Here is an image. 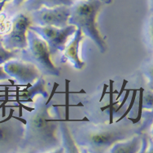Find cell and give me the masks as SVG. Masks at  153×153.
Returning a JSON list of instances; mask_svg holds the SVG:
<instances>
[{"instance_id": "cell-1", "label": "cell", "mask_w": 153, "mask_h": 153, "mask_svg": "<svg viewBox=\"0 0 153 153\" xmlns=\"http://www.w3.org/2000/svg\"><path fill=\"white\" fill-rule=\"evenodd\" d=\"M32 112L27 121L26 130H24L25 135L23 147L35 149L36 152H43L57 147L59 144L58 120L51 117L50 107L39 101Z\"/></svg>"}, {"instance_id": "cell-2", "label": "cell", "mask_w": 153, "mask_h": 153, "mask_svg": "<svg viewBox=\"0 0 153 153\" xmlns=\"http://www.w3.org/2000/svg\"><path fill=\"white\" fill-rule=\"evenodd\" d=\"M104 3L101 0H80L70 7L68 24L79 28L96 44L101 53L107 50L105 42L97 28L96 17Z\"/></svg>"}, {"instance_id": "cell-3", "label": "cell", "mask_w": 153, "mask_h": 153, "mask_svg": "<svg viewBox=\"0 0 153 153\" xmlns=\"http://www.w3.org/2000/svg\"><path fill=\"white\" fill-rule=\"evenodd\" d=\"M134 130L130 126H117L108 127H93L83 131L77 136V143L94 149L93 152H103L120 141L126 140L133 135Z\"/></svg>"}, {"instance_id": "cell-4", "label": "cell", "mask_w": 153, "mask_h": 153, "mask_svg": "<svg viewBox=\"0 0 153 153\" xmlns=\"http://www.w3.org/2000/svg\"><path fill=\"white\" fill-rule=\"evenodd\" d=\"M27 39L28 46L26 48L21 50V59L35 65L42 74L59 76L60 71L51 59L50 51L47 42L30 29L27 30Z\"/></svg>"}, {"instance_id": "cell-5", "label": "cell", "mask_w": 153, "mask_h": 153, "mask_svg": "<svg viewBox=\"0 0 153 153\" xmlns=\"http://www.w3.org/2000/svg\"><path fill=\"white\" fill-rule=\"evenodd\" d=\"M29 29L33 30L47 42L51 55L56 54L58 51H64L68 38L75 33L77 30V28L74 25H68L63 28L52 25L40 26L31 25Z\"/></svg>"}, {"instance_id": "cell-6", "label": "cell", "mask_w": 153, "mask_h": 153, "mask_svg": "<svg viewBox=\"0 0 153 153\" xmlns=\"http://www.w3.org/2000/svg\"><path fill=\"white\" fill-rule=\"evenodd\" d=\"M32 21L30 16L25 13H20L12 19L11 30L3 37L1 42L6 49L22 50L28 46L27 30L31 25Z\"/></svg>"}, {"instance_id": "cell-7", "label": "cell", "mask_w": 153, "mask_h": 153, "mask_svg": "<svg viewBox=\"0 0 153 153\" xmlns=\"http://www.w3.org/2000/svg\"><path fill=\"white\" fill-rule=\"evenodd\" d=\"M70 12V7L68 6H58L52 8L41 7L30 12V18L32 23L40 26L52 25L63 28L68 25Z\"/></svg>"}, {"instance_id": "cell-8", "label": "cell", "mask_w": 153, "mask_h": 153, "mask_svg": "<svg viewBox=\"0 0 153 153\" xmlns=\"http://www.w3.org/2000/svg\"><path fill=\"white\" fill-rule=\"evenodd\" d=\"M3 68L10 77H14L21 85L34 82L42 75L35 65L25 61L10 59L3 64Z\"/></svg>"}, {"instance_id": "cell-9", "label": "cell", "mask_w": 153, "mask_h": 153, "mask_svg": "<svg viewBox=\"0 0 153 153\" xmlns=\"http://www.w3.org/2000/svg\"><path fill=\"white\" fill-rule=\"evenodd\" d=\"M82 39V31L79 28H77V30L75 32L74 39L70 42V43H68L67 47H65L64 50L65 52L62 56V62L69 60L73 64L74 68L76 69H82L85 66V63L80 59L78 56V47Z\"/></svg>"}, {"instance_id": "cell-10", "label": "cell", "mask_w": 153, "mask_h": 153, "mask_svg": "<svg viewBox=\"0 0 153 153\" xmlns=\"http://www.w3.org/2000/svg\"><path fill=\"white\" fill-rule=\"evenodd\" d=\"M24 130L19 125L14 126L0 123V152L7 151L8 148L16 144Z\"/></svg>"}, {"instance_id": "cell-11", "label": "cell", "mask_w": 153, "mask_h": 153, "mask_svg": "<svg viewBox=\"0 0 153 153\" xmlns=\"http://www.w3.org/2000/svg\"><path fill=\"white\" fill-rule=\"evenodd\" d=\"M41 94L43 95V98H47V93L45 90V80L42 77H39L38 81L32 85L31 83H28L26 88L19 91V100L22 103L33 102V98L36 94Z\"/></svg>"}, {"instance_id": "cell-12", "label": "cell", "mask_w": 153, "mask_h": 153, "mask_svg": "<svg viewBox=\"0 0 153 153\" xmlns=\"http://www.w3.org/2000/svg\"><path fill=\"white\" fill-rule=\"evenodd\" d=\"M75 0H26L23 3L24 9L27 12H31L41 7L52 8L58 6L71 7Z\"/></svg>"}, {"instance_id": "cell-13", "label": "cell", "mask_w": 153, "mask_h": 153, "mask_svg": "<svg viewBox=\"0 0 153 153\" xmlns=\"http://www.w3.org/2000/svg\"><path fill=\"white\" fill-rule=\"evenodd\" d=\"M142 138L140 136H136L130 142H126L123 143H117L112 147L111 152L116 153H131L137 152L141 147Z\"/></svg>"}, {"instance_id": "cell-14", "label": "cell", "mask_w": 153, "mask_h": 153, "mask_svg": "<svg viewBox=\"0 0 153 153\" xmlns=\"http://www.w3.org/2000/svg\"><path fill=\"white\" fill-rule=\"evenodd\" d=\"M69 82L70 81L65 79V91H56V94H65V103L63 105L60 104H54L52 108H59V107H65V121L69 120V108L70 107H83L82 103H78L76 105L69 104Z\"/></svg>"}, {"instance_id": "cell-15", "label": "cell", "mask_w": 153, "mask_h": 153, "mask_svg": "<svg viewBox=\"0 0 153 153\" xmlns=\"http://www.w3.org/2000/svg\"><path fill=\"white\" fill-rule=\"evenodd\" d=\"M113 84H114V82L112 80H109V88H110V91H109V95H110V99H109V104L107 105V106L103 107V108H101V111H105V110H108L109 111V124H113V115H114L115 109H116V107L115 105H117L119 101L118 100H116V101H113V94H117L118 92L115 90V91H113Z\"/></svg>"}, {"instance_id": "cell-16", "label": "cell", "mask_w": 153, "mask_h": 153, "mask_svg": "<svg viewBox=\"0 0 153 153\" xmlns=\"http://www.w3.org/2000/svg\"><path fill=\"white\" fill-rule=\"evenodd\" d=\"M60 129L62 131V137H63V142L65 145V148L67 150L65 151L66 152H77L78 150L76 149V145L74 144V140L72 139L68 131V128L65 124L61 123L60 125Z\"/></svg>"}, {"instance_id": "cell-17", "label": "cell", "mask_w": 153, "mask_h": 153, "mask_svg": "<svg viewBox=\"0 0 153 153\" xmlns=\"http://www.w3.org/2000/svg\"><path fill=\"white\" fill-rule=\"evenodd\" d=\"M21 50H7L3 47L2 42H0V65H3L10 59H15L20 56Z\"/></svg>"}, {"instance_id": "cell-18", "label": "cell", "mask_w": 153, "mask_h": 153, "mask_svg": "<svg viewBox=\"0 0 153 153\" xmlns=\"http://www.w3.org/2000/svg\"><path fill=\"white\" fill-rule=\"evenodd\" d=\"M140 94H139V105H138V117L136 119H132V118H128L130 121H131L134 124L137 123L141 120L142 114H143V92H144V89L140 88L139 89Z\"/></svg>"}, {"instance_id": "cell-19", "label": "cell", "mask_w": 153, "mask_h": 153, "mask_svg": "<svg viewBox=\"0 0 153 153\" xmlns=\"http://www.w3.org/2000/svg\"><path fill=\"white\" fill-rule=\"evenodd\" d=\"M152 92L148 91L146 95H143V108H152Z\"/></svg>"}, {"instance_id": "cell-20", "label": "cell", "mask_w": 153, "mask_h": 153, "mask_svg": "<svg viewBox=\"0 0 153 153\" xmlns=\"http://www.w3.org/2000/svg\"><path fill=\"white\" fill-rule=\"evenodd\" d=\"M133 91V94H132V100H131V102H130V105H129V107H128V108L126 109V111L124 112V114L121 116V117L118 119L117 121H116L117 123H118V122H120V121H121V120H123L124 118L126 117L127 115L129 114L130 112V111L132 110L133 107H134V102H135V99H136V95H137V91H138V90L137 89H134V90H131Z\"/></svg>"}, {"instance_id": "cell-21", "label": "cell", "mask_w": 153, "mask_h": 153, "mask_svg": "<svg viewBox=\"0 0 153 153\" xmlns=\"http://www.w3.org/2000/svg\"><path fill=\"white\" fill-rule=\"evenodd\" d=\"M131 91V90L130 89H127V90H126V94H125V97H124L123 100H122V102H121V103L119 105V107H117V108H116V109H115V112H117L120 109H121V108L124 106V104L126 103L127 100H128V97H129V94H130V92Z\"/></svg>"}, {"instance_id": "cell-22", "label": "cell", "mask_w": 153, "mask_h": 153, "mask_svg": "<svg viewBox=\"0 0 153 153\" xmlns=\"http://www.w3.org/2000/svg\"><path fill=\"white\" fill-rule=\"evenodd\" d=\"M58 86H59V84L58 83L55 82L54 83V85H53V88H52V91H51V93L50 96H49V98L47 99V101L46 102V104L47 105H48L49 104V103L51 102V99L53 98V96L55 95V94H56V89L58 88Z\"/></svg>"}, {"instance_id": "cell-23", "label": "cell", "mask_w": 153, "mask_h": 153, "mask_svg": "<svg viewBox=\"0 0 153 153\" xmlns=\"http://www.w3.org/2000/svg\"><path fill=\"white\" fill-rule=\"evenodd\" d=\"M10 79V76L7 74L4 68L2 66H0V81L1 80H8Z\"/></svg>"}, {"instance_id": "cell-24", "label": "cell", "mask_w": 153, "mask_h": 153, "mask_svg": "<svg viewBox=\"0 0 153 153\" xmlns=\"http://www.w3.org/2000/svg\"><path fill=\"white\" fill-rule=\"evenodd\" d=\"M127 83H128V82H127L126 80H123V84H122V86H121V91H120V92H118L117 93V99H116V100H118L119 99H120V97L121 96V94H122V93H123V91H125V88H126V86Z\"/></svg>"}, {"instance_id": "cell-25", "label": "cell", "mask_w": 153, "mask_h": 153, "mask_svg": "<svg viewBox=\"0 0 153 153\" xmlns=\"http://www.w3.org/2000/svg\"><path fill=\"white\" fill-rule=\"evenodd\" d=\"M26 0H12V7H20L21 4H23Z\"/></svg>"}, {"instance_id": "cell-26", "label": "cell", "mask_w": 153, "mask_h": 153, "mask_svg": "<svg viewBox=\"0 0 153 153\" xmlns=\"http://www.w3.org/2000/svg\"><path fill=\"white\" fill-rule=\"evenodd\" d=\"M8 93H9L8 88H6L5 89V94H4V95H5V99H4V101L3 102V103L0 105V108H3V106H5V104L8 102V96H9Z\"/></svg>"}, {"instance_id": "cell-27", "label": "cell", "mask_w": 153, "mask_h": 153, "mask_svg": "<svg viewBox=\"0 0 153 153\" xmlns=\"http://www.w3.org/2000/svg\"><path fill=\"white\" fill-rule=\"evenodd\" d=\"M13 113H14V109H11L10 110V113H9V116L7 117L6 118V119H4V120H3V121H0V123H4V122H7V121H9L12 118V116H13Z\"/></svg>"}, {"instance_id": "cell-28", "label": "cell", "mask_w": 153, "mask_h": 153, "mask_svg": "<svg viewBox=\"0 0 153 153\" xmlns=\"http://www.w3.org/2000/svg\"><path fill=\"white\" fill-rule=\"evenodd\" d=\"M108 87V85H107V84H104L103 85V93H102V95H101V97L100 99V102H102V100H103V97H104V95L107 93V88Z\"/></svg>"}, {"instance_id": "cell-29", "label": "cell", "mask_w": 153, "mask_h": 153, "mask_svg": "<svg viewBox=\"0 0 153 153\" xmlns=\"http://www.w3.org/2000/svg\"><path fill=\"white\" fill-rule=\"evenodd\" d=\"M12 118H14L15 120H17V121H21V123L24 124V125H26L27 124V120L21 118V117H15V116H12Z\"/></svg>"}, {"instance_id": "cell-30", "label": "cell", "mask_w": 153, "mask_h": 153, "mask_svg": "<svg viewBox=\"0 0 153 153\" xmlns=\"http://www.w3.org/2000/svg\"><path fill=\"white\" fill-rule=\"evenodd\" d=\"M5 2H0V12L2 11V9L3 8V7L5 5ZM0 42H1V36H0Z\"/></svg>"}, {"instance_id": "cell-31", "label": "cell", "mask_w": 153, "mask_h": 153, "mask_svg": "<svg viewBox=\"0 0 153 153\" xmlns=\"http://www.w3.org/2000/svg\"><path fill=\"white\" fill-rule=\"evenodd\" d=\"M102 2H103L104 4H110V3H112V0H101Z\"/></svg>"}, {"instance_id": "cell-32", "label": "cell", "mask_w": 153, "mask_h": 153, "mask_svg": "<svg viewBox=\"0 0 153 153\" xmlns=\"http://www.w3.org/2000/svg\"><path fill=\"white\" fill-rule=\"evenodd\" d=\"M9 1H11V0H0V2H5V3L9 2Z\"/></svg>"}]
</instances>
